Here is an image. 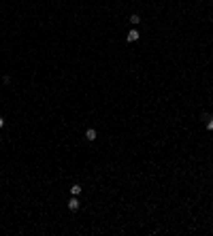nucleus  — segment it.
I'll list each match as a JSON object with an SVG mask.
<instances>
[{"label": "nucleus", "instance_id": "nucleus-1", "mask_svg": "<svg viewBox=\"0 0 213 236\" xmlns=\"http://www.w3.org/2000/svg\"><path fill=\"white\" fill-rule=\"evenodd\" d=\"M126 38H128L130 43H134V41H139V38H141V32H139L136 28H132L130 32H128V36H126Z\"/></svg>", "mask_w": 213, "mask_h": 236}, {"label": "nucleus", "instance_id": "nucleus-5", "mask_svg": "<svg viewBox=\"0 0 213 236\" xmlns=\"http://www.w3.org/2000/svg\"><path fill=\"white\" fill-rule=\"evenodd\" d=\"M130 24L132 26H139V24H141V17H139L136 13H134V15H130Z\"/></svg>", "mask_w": 213, "mask_h": 236}, {"label": "nucleus", "instance_id": "nucleus-4", "mask_svg": "<svg viewBox=\"0 0 213 236\" xmlns=\"http://www.w3.org/2000/svg\"><path fill=\"white\" fill-rule=\"evenodd\" d=\"M205 126H207V130H213V117H209V115H205Z\"/></svg>", "mask_w": 213, "mask_h": 236}, {"label": "nucleus", "instance_id": "nucleus-2", "mask_svg": "<svg viewBox=\"0 0 213 236\" xmlns=\"http://www.w3.org/2000/svg\"><path fill=\"white\" fill-rule=\"evenodd\" d=\"M66 206H68L71 211H77V209L81 206V202H79V200H77V198H75V196H72L71 200H68V204H66Z\"/></svg>", "mask_w": 213, "mask_h": 236}, {"label": "nucleus", "instance_id": "nucleus-6", "mask_svg": "<svg viewBox=\"0 0 213 236\" xmlns=\"http://www.w3.org/2000/svg\"><path fill=\"white\" fill-rule=\"evenodd\" d=\"M81 185H72V187H71V194H72V196H79V194H81Z\"/></svg>", "mask_w": 213, "mask_h": 236}, {"label": "nucleus", "instance_id": "nucleus-3", "mask_svg": "<svg viewBox=\"0 0 213 236\" xmlns=\"http://www.w3.org/2000/svg\"><path fill=\"white\" fill-rule=\"evenodd\" d=\"M96 136H98V134H96L94 128H87V130H85V138H87V141H96Z\"/></svg>", "mask_w": 213, "mask_h": 236}, {"label": "nucleus", "instance_id": "nucleus-7", "mask_svg": "<svg viewBox=\"0 0 213 236\" xmlns=\"http://www.w3.org/2000/svg\"><path fill=\"white\" fill-rule=\"evenodd\" d=\"M0 128H4V117L0 115Z\"/></svg>", "mask_w": 213, "mask_h": 236}]
</instances>
